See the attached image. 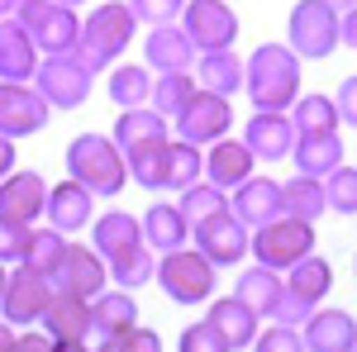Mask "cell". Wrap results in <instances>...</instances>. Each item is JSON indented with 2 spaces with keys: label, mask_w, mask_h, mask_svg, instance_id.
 <instances>
[{
  "label": "cell",
  "mask_w": 357,
  "mask_h": 352,
  "mask_svg": "<svg viewBox=\"0 0 357 352\" xmlns=\"http://www.w3.org/2000/svg\"><path fill=\"white\" fill-rule=\"evenodd\" d=\"M291 158H296V167H301V176H324V171H333V167L343 162V143H338V129L333 134H301L296 143H291Z\"/></svg>",
  "instance_id": "cell-26"
},
{
  "label": "cell",
  "mask_w": 357,
  "mask_h": 352,
  "mask_svg": "<svg viewBox=\"0 0 357 352\" xmlns=\"http://www.w3.org/2000/svg\"><path fill=\"white\" fill-rule=\"evenodd\" d=\"M224 205H229V200H224V190H220V186H210V181H195V186L181 190V205H176V210H181V219H186V224H200V219H210L215 210H224Z\"/></svg>",
  "instance_id": "cell-40"
},
{
  "label": "cell",
  "mask_w": 357,
  "mask_h": 352,
  "mask_svg": "<svg viewBox=\"0 0 357 352\" xmlns=\"http://www.w3.org/2000/svg\"><path fill=\"white\" fill-rule=\"evenodd\" d=\"M57 5H67V10H77V5H82V0H57Z\"/></svg>",
  "instance_id": "cell-53"
},
{
  "label": "cell",
  "mask_w": 357,
  "mask_h": 352,
  "mask_svg": "<svg viewBox=\"0 0 357 352\" xmlns=\"http://www.w3.org/2000/svg\"><path fill=\"white\" fill-rule=\"evenodd\" d=\"M105 348L110 352H162V338L153 333V328H124V333H114V338H105Z\"/></svg>",
  "instance_id": "cell-42"
},
{
  "label": "cell",
  "mask_w": 357,
  "mask_h": 352,
  "mask_svg": "<svg viewBox=\"0 0 357 352\" xmlns=\"http://www.w3.org/2000/svg\"><path fill=\"white\" fill-rule=\"evenodd\" d=\"M281 291H286V281H281L272 267H252V271H243V276H238V291H234V296L243 300L248 309H257V319H272Z\"/></svg>",
  "instance_id": "cell-29"
},
{
  "label": "cell",
  "mask_w": 357,
  "mask_h": 352,
  "mask_svg": "<svg viewBox=\"0 0 357 352\" xmlns=\"http://www.w3.org/2000/svg\"><path fill=\"white\" fill-rule=\"evenodd\" d=\"M53 352H91V348H86V338H77V343H53Z\"/></svg>",
  "instance_id": "cell-51"
},
{
  "label": "cell",
  "mask_w": 357,
  "mask_h": 352,
  "mask_svg": "<svg viewBox=\"0 0 357 352\" xmlns=\"http://www.w3.org/2000/svg\"><path fill=\"white\" fill-rule=\"evenodd\" d=\"M243 86L257 109H291V100L301 95V57L286 43H262L243 62Z\"/></svg>",
  "instance_id": "cell-1"
},
{
  "label": "cell",
  "mask_w": 357,
  "mask_h": 352,
  "mask_svg": "<svg viewBox=\"0 0 357 352\" xmlns=\"http://www.w3.org/2000/svg\"><path fill=\"white\" fill-rule=\"evenodd\" d=\"M205 324L220 333L229 348H248L252 338H257V328H262V319H257V309H248L238 296H224L210 305V314H205Z\"/></svg>",
  "instance_id": "cell-23"
},
{
  "label": "cell",
  "mask_w": 357,
  "mask_h": 352,
  "mask_svg": "<svg viewBox=\"0 0 357 352\" xmlns=\"http://www.w3.org/2000/svg\"><path fill=\"white\" fill-rule=\"evenodd\" d=\"M257 352H305V343H301V333H296V324H272L267 333L257 328Z\"/></svg>",
  "instance_id": "cell-43"
},
{
  "label": "cell",
  "mask_w": 357,
  "mask_h": 352,
  "mask_svg": "<svg viewBox=\"0 0 357 352\" xmlns=\"http://www.w3.org/2000/svg\"><path fill=\"white\" fill-rule=\"evenodd\" d=\"M200 181V148L195 143H167V171L162 190H186Z\"/></svg>",
  "instance_id": "cell-35"
},
{
  "label": "cell",
  "mask_w": 357,
  "mask_h": 352,
  "mask_svg": "<svg viewBox=\"0 0 357 352\" xmlns=\"http://www.w3.org/2000/svg\"><path fill=\"white\" fill-rule=\"evenodd\" d=\"M29 229H33V224H24V219L0 215V262H20V257H24Z\"/></svg>",
  "instance_id": "cell-41"
},
{
  "label": "cell",
  "mask_w": 357,
  "mask_h": 352,
  "mask_svg": "<svg viewBox=\"0 0 357 352\" xmlns=\"http://www.w3.org/2000/svg\"><path fill=\"white\" fill-rule=\"evenodd\" d=\"M296 57H329L338 48V10L333 0H301L291 10V43Z\"/></svg>",
  "instance_id": "cell-8"
},
{
  "label": "cell",
  "mask_w": 357,
  "mask_h": 352,
  "mask_svg": "<svg viewBox=\"0 0 357 352\" xmlns=\"http://www.w3.org/2000/svg\"><path fill=\"white\" fill-rule=\"evenodd\" d=\"M134 29H138V20L129 15V5L110 0V5L91 10V20L82 24L77 43H72V53L82 57V67H86V72H100V67H110L114 57L129 48Z\"/></svg>",
  "instance_id": "cell-2"
},
{
  "label": "cell",
  "mask_w": 357,
  "mask_h": 352,
  "mask_svg": "<svg viewBox=\"0 0 357 352\" xmlns=\"http://www.w3.org/2000/svg\"><path fill=\"white\" fill-rule=\"evenodd\" d=\"M195 77H200V91L234 95V91H243V57L234 53V48H210L195 62Z\"/></svg>",
  "instance_id": "cell-25"
},
{
  "label": "cell",
  "mask_w": 357,
  "mask_h": 352,
  "mask_svg": "<svg viewBox=\"0 0 357 352\" xmlns=\"http://www.w3.org/2000/svg\"><path fill=\"white\" fill-rule=\"evenodd\" d=\"M148 91H153L148 67H114L110 72V100L114 105H124V109L148 105Z\"/></svg>",
  "instance_id": "cell-36"
},
{
  "label": "cell",
  "mask_w": 357,
  "mask_h": 352,
  "mask_svg": "<svg viewBox=\"0 0 357 352\" xmlns=\"http://www.w3.org/2000/svg\"><path fill=\"white\" fill-rule=\"evenodd\" d=\"M10 10H15V0H0V15H10Z\"/></svg>",
  "instance_id": "cell-52"
},
{
  "label": "cell",
  "mask_w": 357,
  "mask_h": 352,
  "mask_svg": "<svg viewBox=\"0 0 357 352\" xmlns=\"http://www.w3.org/2000/svg\"><path fill=\"white\" fill-rule=\"evenodd\" d=\"M33 43L15 15H0V82H33Z\"/></svg>",
  "instance_id": "cell-22"
},
{
  "label": "cell",
  "mask_w": 357,
  "mask_h": 352,
  "mask_svg": "<svg viewBox=\"0 0 357 352\" xmlns=\"http://www.w3.org/2000/svg\"><path fill=\"white\" fill-rule=\"evenodd\" d=\"M67 176H72L77 186H86L91 195H114V190H124V181H129L124 153H119L114 138H105V134L72 138V148H67Z\"/></svg>",
  "instance_id": "cell-3"
},
{
  "label": "cell",
  "mask_w": 357,
  "mask_h": 352,
  "mask_svg": "<svg viewBox=\"0 0 357 352\" xmlns=\"http://www.w3.org/2000/svg\"><path fill=\"white\" fill-rule=\"evenodd\" d=\"M252 153H248L243 143H229V138H215V148L200 158V176L210 181V186H220V190H234L238 181H248L252 176Z\"/></svg>",
  "instance_id": "cell-19"
},
{
  "label": "cell",
  "mask_w": 357,
  "mask_h": 352,
  "mask_svg": "<svg viewBox=\"0 0 357 352\" xmlns=\"http://www.w3.org/2000/svg\"><path fill=\"white\" fill-rule=\"evenodd\" d=\"M48 300H53V281L43 276V271L33 267H20L5 276V291H0V314H5V324H38V314L48 309Z\"/></svg>",
  "instance_id": "cell-9"
},
{
  "label": "cell",
  "mask_w": 357,
  "mask_h": 352,
  "mask_svg": "<svg viewBox=\"0 0 357 352\" xmlns=\"http://www.w3.org/2000/svg\"><path fill=\"white\" fill-rule=\"evenodd\" d=\"M10 167H15V138L0 134V176H10Z\"/></svg>",
  "instance_id": "cell-49"
},
{
  "label": "cell",
  "mask_w": 357,
  "mask_h": 352,
  "mask_svg": "<svg viewBox=\"0 0 357 352\" xmlns=\"http://www.w3.org/2000/svg\"><path fill=\"white\" fill-rule=\"evenodd\" d=\"M229 210H234V219H238L243 229H257V224H267V219L281 215V186L267 181V176H248V181L234 186Z\"/></svg>",
  "instance_id": "cell-18"
},
{
  "label": "cell",
  "mask_w": 357,
  "mask_h": 352,
  "mask_svg": "<svg viewBox=\"0 0 357 352\" xmlns=\"http://www.w3.org/2000/svg\"><path fill=\"white\" fill-rule=\"evenodd\" d=\"M291 129L301 134H333L338 129V109L329 95H296L291 100Z\"/></svg>",
  "instance_id": "cell-31"
},
{
  "label": "cell",
  "mask_w": 357,
  "mask_h": 352,
  "mask_svg": "<svg viewBox=\"0 0 357 352\" xmlns=\"http://www.w3.org/2000/svg\"><path fill=\"white\" fill-rule=\"evenodd\" d=\"M353 100H357V82L348 77V82H343V91H338V105H333L343 124H353V119H357V105H353Z\"/></svg>",
  "instance_id": "cell-46"
},
{
  "label": "cell",
  "mask_w": 357,
  "mask_h": 352,
  "mask_svg": "<svg viewBox=\"0 0 357 352\" xmlns=\"http://www.w3.org/2000/svg\"><path fill=\"white\" fill-rule=\"evenodd\" d=\"M62 247H67V234H57V229H29V243H24V267H33V271H48L57 267V257H62Z\"/></svg>",
  "instance_id": "cell-38"
},
{
  "label": "cell",
  "mask_w": 357,
  "mask_h": 352,
  "mask_svg": "<svg viewBox=\"0 0 357 352\" xmlns=\"http://www.w3.org/2000/svg\"><path fill=\"white\" fill-rule=\"evenodd\" d=\"M143 67H153L158 77H162V72H191V67H195V48H191V38H186L181 29H172V24H153V33H148V57H143Z\"/></svg>",
  "instance_id": "cell-24"
},
{
  "label": "cell",
  "mask_w": 357,
  "mask_h": 352,
  "mask_svg": "<svg viewBox=\"0 0 357 352\" xmlns=\"http://www.w3.org/2000/svg\"><path fill=\"white\" fill-rule=\"evenodd\" d=\"M153 276L162 281V291L176 305H205V300L215 296V262L210 257H200L191 247H172L162 262L153 267Z\"/></svg>",
  "instance_id": "cell-5"
},
{
  "label": "cell",
  "mask_w": 357,
  "mask_h": 352,
  "mask_svg": "<svg viewBox=\"0 0 357 352\" xmlns=\"http://www.w3.org/2000/svg\"><path fill=\"white\" fill-rule=\"evenodd\" d=\"M91 224H96V252H100V257H119V252H129V247L143 243L138 219L124 215V210H110L105 219H91Z\"/></svg>",
  "instance_id": "cell-30"
},
{
  "label": "cell",
  "mask_w": 357,
  "mask_h": 352,
  "mask_svg": "<svg viewBox=\"0 0 357 352\" xmlns=\"http://www.w3.org/2000/svg\"><path fill=\"white\" fill-rule=\"evenodd\" d=\"M53 105L24 82H0V134L5 138H29L48 124Z\"/></svg>",
  "instance_id": "cell-12"
},
{
  "label": "cell",
  "mask_w": 357,
  "mask_h": 352,
  "mask_svg": "<svg viewBox=\"0 0 357 352\" xmlns=\"http://www.w3.org/2000/svg\"><path fill=\"white\" fill-rule=\"evenodd\" d=\"M5 276H10V271H5V262H0V291H5Z\"/></svg>",
  "instance_id": "cell-54"
},
{
  "label": "cell",
  "mask_w": 357,
  "mask_h": 352,
  "mask_svg": "<svg viewBox=\"0 0 357 352\" xmlns=\"http://www.w3.org/2000/svg\"><path fill=\"white\" fill-rule=\"evenodd\" d=\"M43 200H48V181L38 171H15V176H0V215L10 219H33L43 215Z\"/></svg>",
  "instance_id": "cell-20"
},
{
  "label": "cell",
  "mask_w": 357,
  "mask_h": 352,
  "mask_svg": "<svg viewBox=\"0 0 357 352\" xmlns=\"http://www.w3.org/2000/svg\"><path fill=\"white\" fill-rule=\"evenodd\" d=\"M48 281H53V291H67V296L91 300V296L105 291V262H100V252H91V247L67 243L62 257H57V267L48 271Z\"/></svg>",
  "instance_id": "cell-14"
},
{
  "label": "cell",
  "mask_w": 357,
  "mask_h": 352,
  "mask_svg": "<svg viewBox=\"0 0 357 352\" xmlns=\"http://www.w3.org/2000/svg\"><path fill=\"white\" fill-rule=\"evenodd\" d=\"M10 352H53V338L48 333H15V348Z\"/></svg>",
  "instance_id": "cell-47"
},
{
  "label": "cell",
  "mask_w": 357,
  "mask_h": 352,
  "mask_svg": "<svg viewBox=\"0 0 357 352\" xmlns=\"http://www.w3.org/2000/svg\"><path fill=\"white\" fill-rule=\"evenodd\" d=\"M91 77L96 72H86L82 67V57L72 53H48L38 67H33V82H38V95L48 100V105H57V109H77L91 95Z\"/></svg>",
  "instance_id": "cell-7"
},
{
  "label": "cell",
  "mask_w": 357,
  "mask_h": 352,
  "mask_svg": "<svg viewBox=\"0 0 357 352\" xmlns=\"http://www.w3.org/2000/svg\"><path fill=\"white\" fill-rule=\"evenodd\" d=\"M181 352H229V343L200 319V324H191L186 333H181Z\"/></svg>",
  "instance_id": "cell-45"
},
{
  "label": "cell",
  "mask_w": 357,
  "mask_h": 352,
  "mask_svg": "<svg viewBox=\"0 0 357 352\" xmlns=\"http://www.w3.org/2000/svg\"><path fill=\"white\" fill-rule=\"evenodd\" d=\"M153 257H148V247L138 243L129 247V252H119V257H110V276L119 281V291H138V286H148L153 281Z\"/></svg>",
  "instance_id": "cell-39"
},
{
  "label": "cell",
  "mask_w": 357,
  "mask_h": 352,
  "mask_svg": "<svg viewBox=\"0 0 357 352\" xmlns=\"http://www.w3.org/2000/svg\"><path fill=\"white\" fill-rule=\"evenodd\" d=\"M343 5H353V0H343Z\"/></svg>",
  "instance_id": "cell-55"
},
{
  "label": "cell",
  "mask_w": 357,
  "mask_h": 352,
  "mask_svg": "<svg viewBox=\"0 0 357 352\" xmlns=\"http://www.w3.org/2000/svg\"><path fill=\"white\" fill-rule=\"evenodd\" d=\"M186 0H129V15L143 20V24H172L181 15Z\"/></svg>",
  "instance_id": "cell-44"
},
{
  "label": "cell",
  "mask_w": 357,
  "mask_h": 352,
  "mask_svg": "<svg viewBox=\"0 0 357 352\" xmlns=\"http://www.w3.org/2000/svg\"><path fill=\"white\" fill-rule=\"evenodd\" d=\"M305 319H310L301 333L305 352H353L357 348L353 314L348 309H310Z\"/></svg>",
  "instance_id": "cell-16"
},
{
  "label": "cell",
  "mask_w": 357,
  "mask_h": 352,
  "mask_svg": "<svg viewBox=\"0 0 357 352\" xmlns=\"http://www.w3.org/2000/svg\"><path fill=\"white\" fill-rule=\"evenodd\" d=\"M138 324V305L134 296H124V291H114V296H91V333H100V338H114V333H124V328Z\"/></svg>",
  "instance_id": "cell-27"
},
{
  "label": "cell",
  "mask_w": 357,
  "mask_h": 352,
  "mask_svg": "<svg viewBox=\"0 0 357 352\" xmlns=\"http://www.w3.org/2000/svg\"><path fill=\"white\" fill-rule=\"evenodd\" d=\"M248 252L257 257V267L286 271V267H296L305 252H314V224L276 215V219H267V224H257V234L248 238Z\"/></svg>",
  "instance_id": "cell-4"
},
{
  "label": "cell",
  "mask_w": 357,
  "mask_h": 352,
  "mask_svg": "<svg viewBox=\"0 0 357 352\" xmlns=\"http://www.w3.org/2000/svg\"><path fill=\"white\" fill-rule=\"evenodd\" d=\"M143 138H167V119L158 114V109H148V105L124 109L119 124H114V148L124 153V148H134V143H143Z\"/></svg>",
  "instance_id": "cell-33"
},
{
  "label": "cell",
  "mask_w": 357,
  "mask_h": 352,
  "mask_svg": "<svg viewBox=\"0 0 357 352\" xmlns=\"http://www.w3.org/2000/svg\"><path fill=\"white\" fill-rule=\"evenodd\" d=\"M176 124H181V143H215V138H224V134H229V124H234L229 95L191 91V100L181 105Z\"/></svg>",
  "instance_id": "cell-13"
},
{
  "label": "cell",
  "mask_w": 357,
  "mask_h": 352,
  "mask_svg": "<svg viewBox=\"0 0 357 352\" xmlns=\"http://www.w3.org/2000/svg\"><path fill=\"white\" fill-rule=\"evenodd\" d=\"M181 10H186L181 33L191 38V48H200V53H210V48H234V38H238V15H234L224 0H191V5H181Z\"/></svg>",
  "instance_id": "cell-11"
},
{
  "label": "cell",
  "mask_w": 357,
  "mask_h": 352,
  "mask_svg": "<svg viewBox=\"0 0 357 352\" xmlns=\"http://www.w3.org/2000/svg\"><path fill=\"white\" fill-rule=\"evenodd\" d=\"M91 210H96V195L86 186H77V181H62V186L48 190V200H43V215L53 219L57 234H77V229H86L91 224Z\"/></svg>",
  "instance_id": "cell-21"
},
{
  "label": "cell",
  "mask_w": 357,
  "mask_h": 352,
  "mask_svg": "<svg viewBox=\"0 0 357 352\" xmlns=\"http://www.w3.org/2000/svg\"><path fill=\"white\" fill-rule=\"evenodd\" d=\"M38 324H43V333H48L53 343H77V338L91 333V300L67 296V291H53L48 309L38 314Z\"/></svg>",
  "instance_id": "cell-17"
},
{
  "label": "cell",
  "mask_w": 357,
  "mask_h": 352,
  "mask_svg": "<svg viewBox=\"0 0 357 352\" xmlns=\"http://www.w3.org/2000/svg\"><path fill=\"white\" fill-rule=\"evenodd\" d=\"M191 91H195V82L186 72H162V77L153 82V91H148V109H158L162 119H176L181 105L191 100Z\"/></svg>",
  "instance_id": "cell-34"
},
{
  "label": "cell",
  "mask_w": 357,
  "mask_h": 352,
  "mask_svg": "<svg viewBox=\"0 0 357 352\" xmlns=\"http://www.w3.org/2000/svg\"><path fill=\"white\" fill-rule=\"evenodd\" d=\"M291 143H296V129L286 119V109H257L243 129V148L262 162H281L291 158Z\"/></svg>",
  "instance_id": "cell-15"
},
{
  "label": "cell",
  "mask_w": 357,
  "mask_h": 352,
  "mask_svg": "<svg viewBox=\"0 0 357 352\" xmlns=\"http://www.w3.org/2000/svg\"><path fill=\"white\" fill-rule=\"evenodd\" d=\"M319 190H324V205L338 210L343 219L357 210V171L348 162H338L333 171H324V176H319Z\"/></svg>",
  "instance_id": "cell-37"
},
{
  "label": "cell",
  "mask_w": 357,
  "mask_h": 352,
  "mask_svg": "<svg viewBox=\"0 0 357 352\" xmlns=\"http://www.w3.org/2000/svg\"><path fill=\"white\" fill-rule=\"evenodd\" d=\"M191 229H195V252L210 257L215 267H234V262H243V257H248V229L234 219L229 205L215 210L210 219L191 224Z\"/></svg>",
  "instance_id": "cell-10"
},
{
  "label": "cell",
  "mask_w": 357,
  "mask_h": 352,
  "mask_svg": "<svg viewBox=\"0 0 357 352\" xmlns=\"http://www.w3.org/2000/svg\"><path fill=\"white\" fill-rule=\"evenodd\" d=\"M324 210H329V205H324V190H319L314 176H296V181H286V186H281V215L314 224Z\"/></svg>",
  "instance_id": "cell-32"
},
{
  "label": "cell",
  "mask_w": 357,
  "mask_h": 352,
  "mask_svg": "<svg viewBox=\"0 0 357 352\" xmlns=\"http://www.w3.org/2000/svg\"><path fill=\"white\" fill-rule=\"evenodd\" d=\"M186 219L176 205H153L148 219H138V234H143V247H158V252H172V247L186 243Z\"/></svg>",
  "instance_id": "cell-28"
},
{
  "label": "cell",
  "mask_w": 357,
  "mask_h": 352,
  "mask_svg": "<svg viewBox=\"0 0 357 352\" xmlns=\"http://www.w3.org/2000/svg\"><path fill=\"white\" fill-rule=\"evenodd\" d=\"M329 286H333V267L324 257L305 252L301 262L291 267V281H286V291H281V300L272 309V324H301L305 314L329 296Z\"/></svg>",
  "instance_id": "cell-6"
},
{
  "label": "cell",
  "mask_w": 357,
  "mask_h": 352,
  "mask_svg": "<svg viewBox=\"0 0 357 352\" xmlns=\"http://www.w3.org/2000/svg\"><path fill=\"white\" fill-rule=\"evenodd\" d=\"M338 43L353 48L357 43V29H353V5H343V20H338Z\"/></svg>",
  "instance_id": "cell-48"
},
{
  "label": "cell",
  "mask_w": 357,
  "mask_h": 352,
  "mask_svg": "<svg viewBox=\"0 0 357 352\" xmlns=\"http://www.w3.org/2000/svg\"><path fill=\"white\" fill-rule=\"evenodd\" d=\"M10 348H15V324L0 319V352H10Z\"/></svg>",
  "instance_id": "cell-50"
}]
</instances>
